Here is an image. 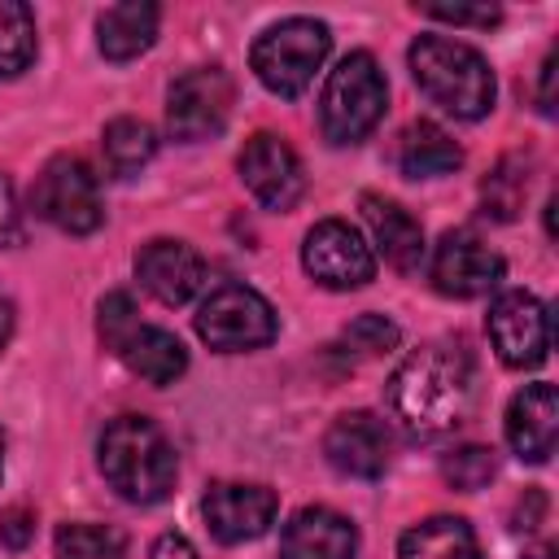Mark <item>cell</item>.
<instances>
[{"label": "cell", "mask_w": 559, "mask_h": 559, "mask_svg": "<svg viewBox=\"0 0 559 559\" xmlns=\"http://www.w3.org/2000/svg\"><path fill=\"white\" fill-rule=\"evenodd\" d=\"M301 266L314 284H323L332 293H349L376 275V253L349 223L323 218L301 240Z\"/></svg>", "instance_id": "9"}, {"label": "cell", "mask_w": 559, "mask_h": 559, "mask_svg": "<svg viewBox=\"0 0 559 559\" xmlns=\"http://www.w3.org/2000/svg\"><path fill=\"white\" fill-rule=\"evenodd\" d=\"M389 411L415 441L450 437L467 424L476 402V367L472 354L459 341H428L415 354L402 358V367L389 376Z\"/></svg>", "instance_id": "1"}, {"label": "cell", "mask_w": 559, "mask_h": 559, "mask_svg": "<svg viewBox=\"0 0 559 559\" xmlns=\"http://www.w3.org/2000/svg\"><path fill=\"white\" fill-rule=\"evenodd\" d=\"M397 559H480L476 533L459 515H432L402 533Z\"/></svg>", "instance_id": "22"}, {"label": "cell", "mask_w": 559, "mask_h": 559, "mask_svg": "<svg viewBox=\"0 0 559 559\" xmlns=\"http://www.w3.org/2000/svg\"><path fill=\"white\" fill-rule=\"evenodd\" d=\"M31 210L70 236H87L105 218L96 175L79 157H52L44 166V175L35 179V192H31Z\"/></svg>", "instance_id": "7"}, {"label": "cell", "mask_w": 559, "mask_h": 559, "mask_svg": "<svg viewBox=\"0 0 559 559\" xmlns=\"http://www.w3.org/2000/svg\"><path fill=\"white\" fill-rule=\"evenodd\" d=\"M524 192H528V175H524V162L520 157H502L493 166V175L480 183V197H485V214L493 218H515L520 205H524Z\"/></svg>", "instance_id": "26"}, {"label": "cell", "mask_w": 559, "mask_h": 559, "mask_svg": "<svg viewBox=\"0 0 559 559\" xmlns=\"http://www.w3.org/2000/svg\"><path fill=\"white\" fill-rule=\"evenodd\" d=\"M201 511H205L210 533H214L218 542L236 546V542H253V537H262V533L275 524L280 498H275V489H266V485L218 480V485H210Z\"/></svg>", "instance_id": "13"}, {"label": "cell", "mask_w": 559, "mask_h": 559, "mask_svg": "<svg viewBox=\"0 0 559 559\" xmlns=\"http://www.w3.org/2000/svg\"><path fill=\"white\" fill-rule=\"evenodd\" d=\"M555 437H559V393H555V384H546V380L524 384L507 406V441H511L515 459L546 463L555 454Z\"/></svg>", "instance_id": "16"}, {"label": "cell", "mask_w": 559, "mask_h": 559, "mask_svg": "<svg viewBox=\"0 0 559 559\" xmlns=\"http://www.w3.org/2000/svg\"><path fill=\"white\" fill-rule=\"evenodd\" d=\"M231 114V79L218 66H197L179 74L166 92V131L179 144L210 140L227 127Z\"/></svg>", "instance_id": "8"}, {"label": "cell", "mask_w": 559, "mask_h": 559, "mask_svg": "<svg viewBox=\"0 0 559 559\" xmlns=\"http://www.w3.org/2000/svg\"><path fill=\"white\" fill-rule=\"evenodd\" d=\"M389 105V83L376 66L371 52H345L336 61V70L323 83L319 96V127L323 140L332 144H358L362 135L376 131V122L384 118Z\"/></svg>", "instance_id": "4"}, {"label": "cell", "mask_w": 559, "mask_h": 559, "mask_svg": "<svg viewBox=\"0 0 559 559\" xmlns=\"http://www.w3.org/2000/svg\"><path fill=\"white\" fill-rule=\"evenodd\" d=\"M424 13L437 22H450V26H493L502 17L498 4H476V9L472 4H424Z\"/></svg>", "instance_id": "30"}, {"label": "cell", "mask_w": 559, "mask_h": 559, "mask_svg": "<svg viewBox=\"0 0 559 559\" xmlns=\"http://www.w3.org/2000/svg\"><path fill=\"white\" fill-rule=\"evenodd\" d=\"M100 148H105V166L118 179H127V175H135L140 166L153 162L157 135H153V127L144 118H114L105 127V135H100Z\"/></svg>", "instance_id": "23"}, {"label": "cell", "mask_w": 559, "mask_h": 559, "mask_svg": "<svg viewBox=\"0 0 559 559\" xmlns=\"http://www.w3.org/2000/svg\"><path fill=\"white\" fill-rule=\"evenodd\" d=\"M0 537H4L9 546H26V537H31V515H26L22 507L4 511V520H0Z\"/></svg>", "instance_id": "33"}, {"label": "cell", "mask_w": 559, "mask_h": 559, "mask_svg": "<svg viewBox=\"0 0 559 559\" xmlns=\"http://www.w3.org/2000/svg\"><path fill=\"white\" fill-rule=\"evenodd\" d=\"M362 218H367V227H371V236H376V245H380V253H384V262L393 271H402V275L419 271L424 249H428L424 245V227L397 201H384V197L367 192L362 197Z\"/></svg>", "instance_id": "18"}, {"label": "cell", "mask_w": 559, "mask_h": 559, "mask_svg": "<svg viewBox=\"0 0 559 559\" xmlns=\"http://www.w3.org/2000/svg\"><path fill=\"white\" fill-rule=\"evenodd\" d=\"M35 61V13L22 0H0V79H17Z\"/></svg>", "instance_id": "24"}, {"label": "cell", "mask_w": 559, "mask_h": 559, "mask_svg": "<svg viewBox=\"0 0 559 559\" xmlns=\"http://www.w3.org/2000/svg\"><path fill=\"white\" fill-rule=\"evenodd\" d=\"M341 336H345V345H354L358 354H389V349H397V341H402L397 323L384 319V314H358Z\"/></svg>", "instance_id": "28"}, {"label": "cell", "mask_w": 559, "mask_h": 559, "mask_svg": "<svg viewBox=\"0 0 559 559\" xmlns=\"http://www.w3.org/2000/svg\"><path fill=\"white\" fill-rule=\"evenodd\" d=\"M524 559H555V546H533Z\"/></svg>", "instance_id": "37"}, {"label": "cell", "mask_w": 559, "mask_h": 559, "mask_svg": "<svg viewBox=\"0 0 559 559\" xmlns=\"http://www.w3.org/2000/svg\"><path fill=\"white\" fill-rule=\"evenodd\" d=\"M489 341L498 349V358L515 371H528V367H542L546 354H550V314L546 306L524 293V288H511L502 293L493 306H489Z\"/></svg>", "instance_id": "10"}, {"label": "cell", "mask_w": 559, "mask_h": 559, "mask_svg": "<svg viewBox=\"0 0 559 559\" xmlns=\"http://www.w3.org/2000/svg\"><path fill=\"white\" fill-rule=\"evenodd\" d=\"M397 166L411 179H437V175H450V170L463 166V148L450 140V131H441L437 122L424 118V122H411L402 131Z\"/></svg>", "instance_id": "21"}, {"label": "cell", "mask_w": 559, "mask_h": 559, "mask_svg": "<svg viewBox=\"0 0 559 559\" xmlns=\"http://www.w3.org/2000/svg\"><path fill=\"white\" fill-rule=\"evenodd\" d=\"M542 114H546V118L555 114V52H550L546 66H542Z\"/></svg>", "instance_id": "35"}, {"label": "cell", "mask_w": 559, "mask_h": 559, "mask_svg": "<svg viewBox=\"0 0 559 559\" xmlns=\"http://www.w3.org/2000/svg\"><path fill=\"white\" fill-rule=\"evenodd\" d=\"M157 4L148 0H122V4H109L100 17H96V44L109 61H131L140 57L144 48H153L157 39Z\"/></svg>", "instance_id": "19"}, {"label": "cell", "mask_w": 559, "mask_h": 559, "mask_svg": "<svg viewBox=\"0 0 559 559\" xmlns=\"http://www.w3.org/2000/svg\"><path fill=\"white\" fill-rule=\"evenodd\" d=\"M26 240V227H22V210H17V197H13V183L0 175V249H13Z\"/></svg>", "instance_id": "31"}, {"label": "cell", "mask_w": 559, "mask_h": 559, "mask_svg": "<svg viewBox=\"0 0 559 559\" xmlns=\"http://www.w3.org/2000/svg\"><path fill=\"white\" fill-rule=\"evenodd\" d=\"M411 61V79L415 87L441 105L445 114L454 118H485L493 109V70L489 61L463 44V39H450V35H419L406 52Z\"/></svg>", "instance_id": "3"}, {"label": "cell", "mask_w": 559, "mask_h": 559, "mask_svg": "<svg viewBox=\"0 0 559 559\" xmlns=\"http://www.w3.org/2000/svg\"><path fill=\"white\" fill-rule=\"evenodd\" d=\"M328 52H332V35L319 17H284L258 35L249 66L266 92L293 100L310 87V79L328 61Z\"/></svg>", "instance_id": "5"}, {"label": "cell", "mask_w": 559, "mask_h": 559, "mask_svg": "<svg viewBox=\"0 0 559 559\" xmlns=\"http://www.w3.org/2000/svg\"><path fill=\"white\" fill-rule=\"evenodd\" d=\"M280 319L271 301L245 284H218L197 310V336L218 354H245L271 345Z\"/></svg>", "instance_id": "6"}, {"label": "cell", "mask_w": 559, "mask_h": 559, "mask_svg": "<svg viewBox=\"0 0 559 559\" xmlns=\"http://www.w3.org/2000/svg\"><path fill=\"white\" fill-rule=\"evenodd\" d=\"M524 498H528V507L520 502L515 528H537V520H542V511H546V493H542V489H524Z\"/></svg>", "instance_id": "34"}, {"label": "cell", "mask_w": 559, "mask_h": 559, "mask_svg": "<svg viewBox=\"0 0 559 559\" xmlns=\"http://www.w3.org/2000/svg\"><path fill=\"white\" fill-rule=\"evenodd\" d=\"M507 262L472 231H445L432 249V288L445 297H485L502 284Z\"/></svg>", "instance_id": "11"}, {"label": "cell", "mask_w": 559, "mask_h": 559, "mask_svg": "<svg viewBox=\"0 0 559 559\" xmlns=\"http://www.w3.org/2000/svg\"><path fill=\"white\" fill-rule=\"evenodd\" d=\"M148 559H197V550H192V542H188L183 533H162V537L153 542Z\"/></svg>", "instance_id": "32"}, {"label": "cell", "mask_w": 559, "mask_h": 559, "mask_svg": "<svg viewBox=\"0 0 559 559\" xmlns=\"http://www.w3.org/2000/svg\"><path fill=\"white\" fill-rule=\"evenodd\" d=\"M493 472H498V463H493V450H485V445H463V450L445 454V463H441L445 485L450 489H463V493L485 489L493 480Z\"/></svg>", "instance_id": "27"}, {"label": "cell", "mask_w": 559, "mask_h": 559, "mask_svg": "<svg viewBox=\"0 0 559 559\" xmlns=\"http://www.w3.org/2000/svg\"><path fill=\"white\" fill-rule=\"evenodd\" d=\"M389 424L371 411H345L332 419L328 437H323V454L341 476L354 480H376L389 467Z\"/></svg>", "instance_id": "14"}, {"label": "cell", "mask_w": 559, "mask_h": 559, "mask_svg": "<svg viewBox=\"0 0 559 559\" xmlns=\"http://www.w3.org/2000/svg\"><path fill=\"white\" fill-rule=\"evenodd\" d=\"M9 336H13V306L0 297V349L9 345Z\"/></svg>", "instance_id": "36"}, {"label": "cell", "mask_w": 559, "mask_h": 559, "mask_svg": "<svg viewBox=\"0 0 559 559\" xmlns=\"http://www.w3.org/2000/svg\"><path fill=\"white\" fill-rule=\"evenodd\" d=\"M0 472H4V437H0Z\"/></svg>", "instance_id": "38"}, {"label": "cell", "mask_w": 559, "mask_h": 559, "mask_svg": "<svg viewBox=\"0 0 559 559\" xmlns=\"http://www.w3.org/2000/svg\"><path fill=\"white\" fill-rule=\"evenodd\" d=\"M96 463H100V476L109 480V489L127 502H140V507L162 502L179 476L175 445L144 415L109 419L100 432V445H96Z\"/></svg>", "instance_id": "2"}, {"label": "cell", "mask_w": 559, "mask_h": 559, "mask_svg": "<svg viewBox=\"0 0 559 559\" xmlns=\"http://www.w3.org/2000/svg\"><path fill=\"white\" fill-rule=\"evenodd\" d=\"M57 559H127V546H122V533L105 524H61Z\"/></svg>", "instance_id": "25"}, {"label": "cell", "mask_w": 559, "mask_h": 559, "mask_svg": "<svg viewBox=\"0 0 559 559\" xmlns=\"http://www.w3.org/2000/svg\"><path fill=\"white\" fill-rule=\"evenodd\" d=\"M96 328H100L105 345L118 354V345H122V341H127V336L140 328L131 293H109V297H100V319H96Z\"/></svg>", "instance_id": "29"}, {"label": "cell", "mask_w": 559, "mask_h": 559, "mask_svg": "<svg viewBox=\"0 0 559 559\" xmlns=\"http://www.w3.org/2000/svg\"><path fill=\"white\" fill-rule=\"evenodd\" d=\"M135 280L140 288L162 306H183L205 284V262L183 240H148L135 253Z\"/></svg>", "instance_id": "15"}, {"label": "cell", "mask_w": 559, "mask_h": 559, "mask_svg": "<svg viewBox=\"0 0 559 559\" xmlns=\"http://www.w3.org/2000/svg\"><path fill=\"white\" fill-rule=\"evenodd\" d=\"M236 166H240L245 188L266 210H293L301 201V192H306V175H301L297 153L280 135H271V131L249 135L245 148H240V157H236Z\"/></svg>", "instance_id": "12"}, {"label": "cell", "mask_w": 559, "mask_h": 559, "mask_svg": "<svg viewBox=\"0 0 559 559\" xmlns=\"http://www.w3.org/2000/svg\"><path fill=\"white\" fill-rule=\"evenodd\" d=\"M118 358L148 384H175L183 371H188V349L175 332L166 328H153V323H140L122 345H118Z\"/></svg>", "instance_id": "20"}, {"label": "cell", "mask_w": 559, "mask_h": 559, "mask_svg": "<svg viewBox=\"0 0 559 559\" xmlns=\"http://www.w3.org/2000/svg\"><path fill=\"white\" fill-rule=\"evenodd\" d=\"M358 528L332 507H301L280 533V559H354Z\"/></svg>", "instance_id": "17"}]
</instances>
